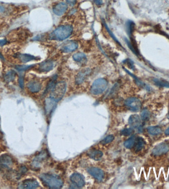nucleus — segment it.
I'll return each mask as SVG.
<instances>
[{
    "label": "nucleus",
    "instance_id": "9b49d317",
    "mask_svg": "<svg viewBox=\"0 0 169 189\" xmlns=\"http://www.w3.org/2000/svg\"><path fill=\"white\" fill-rule=\"evenodd\" d=\"M88 173L96 179L101 181L104 177V173L102 170L96 168H90L88 170Z\"/></svg>",
    "mask_w": 169,
    "mask_h": 189
},
{
    "label": "nucleus",
    "instance_id": "1a4fd4ad",
    "mask_svg": "<svg viewBox=\"0 0 169 189\" xmlns=\"http://www.w3.org/2000/svg\"><path fill=\"white\" fill-rule=\"evenodd\" d=\"M91 70L89 68H84L81 70L76 76V83L77 84H81L83 83L87 78V77L91 74Z\"/></svg>",
    "mask_w": 169,
    "mask_h": 189
},
{
    "label": "nucleus",
    "instance_id": "423d86ee",
    "mask_svg": "<svg viewBox=\"0 0 169 189\" xmlns=\"http://www.w3.org/2000/svg\"><path fill=\"white\" fill-rule=\"evenodd\" d=\"M169 151V142H163L158 144L153 149L152 154L156 156L164 154Z\"/></svg>",
    "mask_w": 169,
    "mask_h": 189
},
{
    "label": "nucleus",
    "instance_id": "9d476101",
    "mask_svg": "<svg viewBox=\"0 0 169 189\" xmlns=\"http://www.w3.org/2000/svg\"><path fill=\"white\" fill-rule=\"evenodd\" d=\"M70 179L73 184L79 188L83 187L85 184L83 176L78 173H75L72 174L70 177Z\"/></svg>",
    "mask_w": 169,
    "mask_h": 189
},
{
    "label": "nucleus",
    "instance_id": "f8f14e48",
    "mask_svg": "<svg viewBox=\"0 0 169 189\" xmlns=\"http://www.w3.org/2000/svg\"><path fill=\"white\" fill-rule=\"evenodd\" d=\"M129 124L131 127L137 129L140 127L141 124V120L139 115L134 114L131 115L129 119Z\"/></svg>",
    "mask_w": 169,
    "mask_h": 189
},
{
    "label": "nucleus",
    "instance_id": "a211bd4d",
    "mask_svg": "<svg viewBox=\"0 0 169 189\" xmlns=\"http://www.w3.org/2000/svg\"><path fill=\"white\" fill-rule=\"evenodd\" d=\"M18 59L20 60L21 62L24 63L27 62H30L31 61L36 60L37 57L31 55L27 54H20L18 55Z\"/></svg>",
    "mask_w": 169,
    "mask_h": 189
},
{
    "label": "nucleus",
    "instance_id": "20e7f679",
    "mask_svg": "<svg viewBox=\"0 0 169 189\" xmlns=\"http://www.w3.org/2000/svg\"><path fill=\"white\" fill-rule=\"evenodd\" d=\"M108 82L105 79L99 78L95 80L91 86V91L92 94L96 95L101 94L106 89Z\"/></svg>",
    "mask_w": 169,
    "mask_h": 189
},
{
    "label": "nucleus",
    "instance_id": "dca6fc26",
    "mask_svg": "<svg viewBox=\"0 0 169 189\" xmlns=\"http://www.w3.org/2000/svg\"><path fill=\"white\" fill-rule=\"evenodd\" d=\"M53 64L50 61L43 62L39 67V70L42 72H47L53 68Z\"/></svg>",
    "mask_w": 169,
    "mask_h": 189
},
{
    "label": "nucleus",
    "instance_id": "2eb2a0df",
    "mask_svg": "<svg viewBox=\"0 0 169 189\" xmlns=\"http://www.w3.org/2000/svg\"><path fill=\"white\" fill-rule=\"evenodd\" d=\"M67 9L66 4L64 3H60L53 7V11L56 15L60 16L65 12Z\"/></svg>",
    "mask_w": 169,
    "mask_h": 189
},
{
    "label": "nucleus",
    "instance_id": "aec40b11",
    "mask_svg": "<svg viewBox=\"0 0 169 189\" xmlns=\"http://www.w3.org/2000/svg\"><path fill=\"white\" fill-rule=\"evenodd\" d=\"M147 131L150 135L156 136L161 133L162 129L159 126H152L148 128Z\"/></svg>",
    "mask_w": 169,
    "mask_h": 189
},
{
    "label": "nucleus",
    "instance_id": "cd10ccee",
    "mask_svg": "<svg viewBox=\"0 0 169 189\" xmlns=\"http://www.w3.org/2000/svg\"><path fill=\"white\" fill-rule=\"evenodd\" d=\"M33 66V65H17L15 66V68L19 71H26V70L31 68Z\"/></svg>",
    "mask_w": 169,
    "mask_h": 189
},
{
    "label": "nucleus",
    "instance_id": "f257e3e1",
    "mask_svg": "<svg viewBox=\"0 0 169 189\" xmlns=\"http://www.w3.org/2000/svg\"><path fill=\"white\" fill-rule=\"evenodd\" d=\"M42 183L47 187L52 189H60L63 186V180L57 176L45 173L40 176Z\"/></svg>",
    "mask_w": 169,
    "mask_h": 189
},
{
    "label": "nucleus",
    "instance_id": "4468645a",
    "mask_svg": "<svg viewBox=\"0 0 169 189\" xmlns=\"http://www.w3.org/2000/svg\"><path fill=\"white\" fill-rule=\"evenodd\" d=\"M27 87L31 92H38L41 89V83L37 80H32L28 83Z\"/></svg>",
    "mask_w": 169,
    "mask_h": 189
},
{
    "label": "nucleus",
    "instance_id": "f03ea898",
    "mask_svg": "<svg viewBox=\"0 0 169 189\" xmlns=\"http://www.w3.org/2000/svg\"><path fill=\"white\" fill-rule=\"evenodd\" d=\"M73 28L70 25H63L56 28L50 35V39L54 40L63 41L71 36Z\"/></svg>",
    "mask_w": 169,
    "mask_h": 189
},
{
    "label": "nucleus",
    "instance_id": "7c9ffc66",
    "mask_svg": "<svg viewBox=\"0 0 169 189\" xmlns=\"http://www.w3.org/2000/svg\"><path fill=\"white\" fill-rule=\"evenodd\" d=\"M66 1L67 2L69 5H70L72 6H74L76 3V0H66Z\"/></svg>",
    "mask_w": 169,
    "mask_h": 189
},
{
    "label": "nucleus",
    "instance_id": "4c0bfd02",
    "mask_svg": "<svg viewBox=\"0 0 169 189\" xmlns=\"http://www.w3.org/2000/svg\"><path fill=\"white\" fill-rule=\"evenodd\" d=\"M168 119H169V113H168Z\"/></svg>",
    "mask_w": 169,
    "mask_h": 189
},
{
    "label": "nucleus",
    "instance_id": "6e6552de",
    "mask_svg": "<svg viewBox=\"0 0 169 189\" xmlns=\"http://www.w3.org/2000/svg\"><path fill=\"white\" fill-rule=\"evenodd\" d=\"M78 44L75 41H67L61 46V50L64 53H70L78 48Z\"/></svg>",
    "mask_w": 169,
    "mask_h": 189
},
{
    "label": "nucleus",
    "instance_id": "bb28decb",
    "mask_svg": "<svg viewBox=\"0 0 169 189\" xmlns=\"http://www.w3.org/2000/svg\"><path fill=\"white\" fill-rule=\"evenodd\" d=\"M150 117V112L147 109H143L141 113V118L143 121H147Z\"/></svg>",
    "mask_w": 169,
    "mask_h": 189
},
{
    "label": "nucleus",
    "instance_id": "e433bc0d",
    "mask_svg": "<svg viewBox=\"0 0 169 189\" xmlns=\"http://www.w3.org/2000/svg\"><path fill=\"white\" fill-rule=\"evenodd\" d=\"M0 58L1 59H3V60H4V57L3 56H2V54L0 53Z\"/></svg>",
    "mask_w": 169,
    "mask_h": 189
},
{
    "label": "nucleus",
    "instance_id": "473e14b6",
    "mask_svg": "<svg viewBox=\"0 0 169 189\" xmlns=\"http://www.w3.org/2000/svg\"><path fill=\"white\" fill-rule=\"evenodd\" d=\"M6 43H7V41H6V39H2V40H0V46H4L5 44H6Z\"/></svg>",
    "mask_w": 169,
    "mask_h": 189
},
{
    "label": "nucleus",
    "instance_id": "c9c22d12",
    "mask_svg": "<svg viewBox=\"0 0 169 189\" xmlns=\"http://www.w3.org/2000/svg\"><path fill=\"white\" fill-rule=\"evenodd\" d=\"M4 11V8L2 6H0V12H3Z\"/></svg>",
    "mask_w": 169,
    "mask_h": 189
},
{
    "label": "nucleus",
    "instance_id": "c85d7f7f",
    "mask_svg": "<svg viewBox=\"0 0 169 189\" xmlns=\"http://www.w3.org/2000/svg\"><path fill=\"white\" fill-rule=\"evenodd\" d=\"M114 139V137L112 135H109L104 139V140L101 141V143L103 144L109 143L110 142H112Z\"/></svg>",
    "mask_w": 169,
    "mask_h": 189
},
{
    "label": "nucleus",
    "instance_id": "b1692460",
    "mask_svg": "<svg viewBox=\"0 0 169 189\" xmlns=\"http://www.w3.org/2000/svg\"><path fill=\"white\" fill-rule=\"evenodd\" d=\"M55 101L52 100V98H48L46 100V111L48 112L49 113L51 112L53 108V107L55 106Z\"/></svg>",
    "mask_w": 169,
    "mask_h": 189
},
{
    "label": "nucleus",
    "instance_id": "0eeeda50",
    "mask_svg": "<svg viewBox=\"0 0 169 189\" xmlns=\"http://www.w3.org/2000/svg\"><path fill=\"white\" fill-rule=\"evenodd\" d=\"M39 186V183L34 179H28L22 181L19 184L18 188L20 189H35Z\"/></svg>",
    "mask_w": 169,
    "mask_h": 189
},
{
    "label": "nucleus",
    "instance_id": "c756f323",
    "mask_svg": "<svg viewBox=\"0 0 169 189\" xmlns=\"http://www.w3.org/2000/svg\"><path fill=\"white\" fill-rule=\"evenodd\" d=\"M133 133V130L131 128H129V129H125L123 130L121 132V135H124L125 136H128L129 135L132 134Z\"/></svg>",
    "mask_w": 169,
    "mask_h": 189
},
{
    "label": "nucleus",
    "instance_id": "4be33fe9",
    "mask_svg": "<svg viewBox=\"0 0 169 189\" xmlns=\"http://www.w3.org/2000/svg\"><path fill=\"white\" fill-rule=\"evenodd\" d=\"M16 75L17 74L15 71H10L6 74L4 76V79L6 82H12L15 79Z\"/></svg>",
    "mask_w": 169,
    "mask_h": 189
},
{
    "label": "nucleus",
    "instance_id": "393cba45",
    "mask_svg": "<svg viewBox=\"0 0 169 189\" xmlns=\"http://www.w3.org/2000/svg\"><path fill=\"white\" fill-rule=\"evenodd\" d=\"M73 58L75 61L78 62H82L87 59L86 56L83 53H77L73 56Z\"/></svg>",
    "mask_w": 169,
    "mask_h": 189
},
{
    "label": "nucleus",
    "instance_id": "a878e982",
    "mask_svg": "<svg viewBox=\"0 0 169 189\" xmlns=\"http://www.w3.org/2000/svg\"><path fill=\"white\" fill-rule=\"evenodd\" d=\"M154 82L156 85L159 86L166 87H169V82L165 81L164 80H159V79H155Z\"/></svg>",
    "mask_w": 169,
    "mask_h": 189
},
{
    "label": "nucleus",
    "instance_id": "7ed1b4c3",
    "mask_svg": "<svg viewBox=\"0 0 169 189\" xmlns=\"http://www.w3.org/2000/svg\"><path fill=\"white\" fill-rule=\"evenodd\" d=\"M66 90V84L64 81L59 82L53 86L50 94V98L55 101H60L64 96Z\"/></svg>",
    "mask_w": 169,
    "mask_h": 189
},
{
    "label": "nucleus",
    "instance_id": "412c9836",
    "mask_svg": "<svg viewBox=\"0 0 169 189\" xmlns=\"http://www.w3.org/2000/svg\"><path fill=\"white\" fill-rule=\"evenodd\" d=\"M136 145H135V150L136 151H140L143 148V147L145 146V141L142 138H137L136 139Z\"/></svg>",
    "mask_w": 169,
    "mask_h": 189
},
{
    "label": "nucleus",
    "instance_id": "5701e85b",
    "mask_svg": "<svg viewBox=\"0 0 169 189\" xmlns=\"http://www.w3.org/2000/svg\"><path fill=\"white\" fill-rule=\"evenodd\" d=\"M136 141V136H131V138L125 141L124 143V146L127 148L131 149L135 144Z\"/></svg>",
    "mask_w": 169,
    "mask_h": 189
},
{
    "label": "nucleus",
    "instance_id": "f3484780",
    "mask_svg": "<svg viewBox=\"0 0 169 189\" xmlns=\"http://www.w3.org/2000/svg\"><path fill=\"white\" fill-rule=\"evenodd\" d=\"M47 157V154L45 152H42L39 154L35 159L33 162V165L35 167H38L41 163L43 160H44Z\"/></svg>",
    "mask_w": 169,
    "mask_h": 189
},
{
    "label": "nucleus",
    "instance_id": "6ab92c4d",
    "mask_svg": "<svg viewBox=\"0 0 169 189\" xmlns=\"http://www.w3.org/2000/svg\"><path fill=\"white\" fill-rule=\"evenodd\" d=\"M88 155L91 159L98 160H101L103 156V153L99 150H92L88 153Z\"/></svg>",
    "mask_w": 169,
    "mask_h": 189
},
{
    "label": "nucleus",
    "instance_id": "39448f33",
    "mask_svg": "<svg viewBox=\"0 0 169 189\" xmlns=\"http://www.w3.org/2000/svg\"><path fill=\"white\" fill-rule=\"evenodd\" d=\"M125 105L132 111L137 112L140 111L142 103L139 98L132 97L125 101Z\"/></svg>",
    "mask_w": 169,
    "mask_h": 189
},
{
    "label": "nucleus",
    "instance_id": "2f4dec72",
    "mask_svg": "<svg viewBox=\"0 0 169 189\" xmlns=\"http://www.w3.org/2000/svg\"><path fill=\"white\" fill-rule=\"evenodd\" d=\"M19 85H20L21 88H23V77L22 76H20L19 79Z\"/></svg>",
    "mask_w": 169,
    "mask_h": 189
},
{
    "label": "nucleus",
    "instance_id": "ddd939ff",
    "mask_svg": "<svg viewBox=\"0 0 169 189\" xmlns=\"http://www.w3.org/2000/svg\"><path fill=\"white\" fill-rule=\"evenodd\" d=\"M12 165V158L8 155H4L0 157V166L3 168H9Z\"/></svg>",
    "mask_w": 169,
    "mask_h": 189
},
{
    "label": "nucleus",
    "instance_id": "f704fd0d",
    "mask_svg": "<svg viewBox=\"0 0 169 189\" xmlns=\"http://www.w3.org/2000/svg\"><path fill=\"white\" fill-rule=\"evenodd\" d=\"M102 3V1L101 0H96V3L98 4V5H100Z\"/></svg>",
    "mask_w": 169,
    "mask_h": 189
},
{
    "label": "nucleus",
    "instance_id": "72a5a7b5",
    "mask_svg": "<svg viewBox=\"0 0 169 189\" xmlns=\"http://www.w3.org/2000/svg\"><path fill=\"white\" fill-rule=\"evenodd\" d=\"M165 133L166 136H169V126L167 128V129H166Z\"/></svg>",
    "mask_w": 169,
    "mask_h": 189
}]
</instances>
